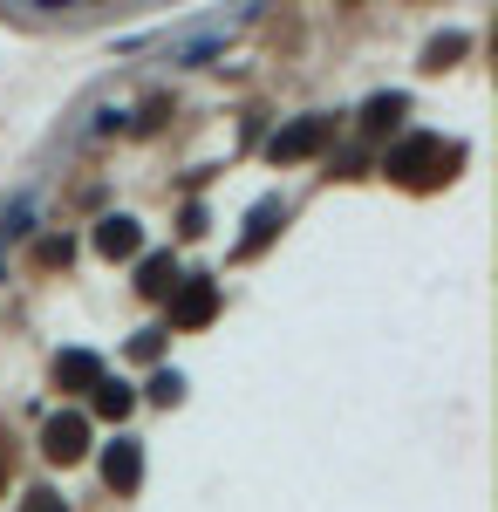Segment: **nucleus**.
<instances>
[{"mask_svg":"<svg viewBox=\"0 0 498 512\" xmlns=\"http://www.w3.org/2000/svg\"><path fill=\"white\" fill-rule=\"evenodd\" d=\"M328 137H335V117H301V123H287V130H280V137L267 144V158H273V164L314 158V151H321Z\"/></svg>","mask_w":498,"mask_h":512,"instance_id":"f257e3e1","label":"nucleus"},{"mask_svg":"<svg viewBox=\"0 0 498 512\" xmlns=\"http://www.w3.org/2000/svg\"><path fill=\"white\" fill-rule=\"evenodd\" d=\"M41 451H48L55 465H76L82 451H89V417H82V410H69V417H55V424L41 431Z\"/></svg>","mask_w":498,"mask_h":512,"instance_id":"f03ea898","label":"nucleus"},{"mask_svg":"<svg viewBox=\"0 0 498 512\" xmlns=\"http://www.w3.org/2000/svg\"><path fill=\"white\" fill-rule=\"evenodd\" d=\"M232 21H212V28H185V35H171V62H185V69H198V62H212L219 48H226Z\"/></svg>","mask_w":498,"mask_h":512,"instance_id":"7ed1b4c3","label":"nucleus"},{"mask_svg":"<svg viewBox=\"0 0 498 512\" xmlns=\"http://www.w3.org/2000/svg\"><path fill=\"white\" fill-rule=\"evenodd\" d=\"M137 246H144V233H137V219H123V212L96 226V253H103V260H130Z\"/></svg>","mask_w":498,"mask_h":512,"instance_id":"20e7f679","label":"nucleus"},{"mask_svg":"<svg viewBox=\"0 0 498 512\" xmlns=\"http://www.w3.org/2000/svg\"><path fill=\"white\" fill-rule=\"evenodd\" d=\"M103 478H110V485H123V492L144 478V451H137V437H116V444H110V458H103Z\"/></svg>","mask_w":498,"mask_h":512,"instance_id":"39448f33","label":"nucleus"},{"mask_svg":"<svg viewBox=\"0 0 498 512\" xmlns=\"http://www.w3.org/2000/svg\"><path fill=\"white\" fill-rule=\"evenodd\" d=\"M212 308H219V287L212 280H192L178 301H171V321H185V328H198V321H212Z\"/></svg>","mask_w":498,"mask_h":512,"instance_id":"423d86ee","label":"nucleus"},{"mask_svg":"<svg viewBox=\"0 0 498 512\" xmlns=\"http://www.w3.org/2000/svg\"><path fill=\"white\" fill-rule=\"evenodd\" d=\"M137 287H144V294H171V287H178L171 253H151V260H144V274H137Z\"/></svg>","mask_w":498,"mask_h":512,"instance_id":"0eeeda50","label":"nucleus"},{"mask_svg":"<svg viewBox=\"0 0 498 512\" xmlns=\"http://www.w3.org/2000/svg\"><path fill=\"white\" fill-rule=\"evenodd\" d=\"M62 383H103V362L96 355H62Z\"/></svg>","mask_w":498,"mask_h":512,"instance_id":"6e6552de","label":"nucleus"},{"mask_svg":"<svg viewBox=\"0 0 498 512\" xmlns=\"http://www.w3.org/2000/svg\"><path fill=\"white\" fill-rule=\"evenodd\" d=\"M130 403H137V396L123 390V383H96V410H103V417H130Z\"/></svg>","mask_w":498,"mask_h":512,"instance_id":"1a4fd4ad","label":"nucleus"},{"mask_svg":"<svg viewBox=\"0 0 498 512\" xmlns=\"http://www.w3.org/2000/svg\"><path fill=\"white\" fill-rule=\"evenodd\" d=\"M273 219H280V205H273V198H267V205H253V226H246V239H239V246L253 253V246L267 239V226H273Z\"/></svg>","mask_w":498,"mask_h":512,"instance_id":"9d476101","label":"nucleus"},{"mask_svg":"<svg viewBox=\"0 0 498 512\" xmlns=\"http://www.w3.org/2000/svg\"><path fill=\"white\" fill-rule=\"evenodd\" d=\"M151 396H157V403H178V396H185V376H178V369H157V376H151Z\"/></svg>","mask_w":498,"mask_h":512,"instance_id":"9b49d317","label":"nucleus"},{"mask_svg":"<svg viewBox=\"0 0 498 512\" xmlns=\"http://www.w3.org/2000/svg\"><path fill=\"white\" fill-rule=\"evenodd\" d=\"M403 117V96H376L369 110H362V123H396Z\"/></svg>","mask_w":498,"mask_h":512,"instance_id":"f8f14e48","label":"nucleus"},{"mask_svg":"<svg viewBox=\"0 0 498 512\" xmlns=\"http://www.w3.org/2000/svg\"><path fill=\"white\" fill-rule=\"evenodd\" d=\"M458 48H464V35H444V41H430V62H423V69H444V62H451Z\"/></svg>","mask_w":498,"mask_h":512,"instance_id":"ddd939ff","label":"nucleus"},{"mask_svg":"<svg viewBox=\"0 0 498 512\" xmlns=\"http://www.w3.org/2000/svg\"><path fill=\"white\" fill-rule=\"evenodd\" d=\"M28 512H69V506H62L55 492H35V499H28Z\"/></svg>","mask_w":498,"mask_h":512,"instance_id":"4468645a","label":"nucleus"},{"mask_svg":"<svg viewBox=\"0 0 498 512\" xmlns=\"http://www.w3.org/2000/svg\"><path fill=\"white\" fill-rule=\"evenodd\" d=\"M0 274H7V260H0Z\"/></svg>","mask_w":498,"mask_h":512,"instance_id":"2eb2a0df","label":"nucleus"}]
</instances>
